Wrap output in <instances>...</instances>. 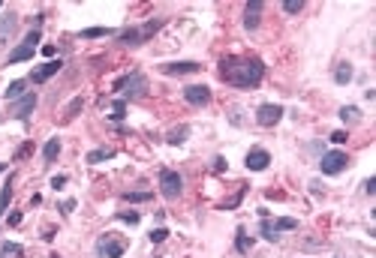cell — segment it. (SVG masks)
I'll return each mask as SVG.
<instances>
[{
	"instance_id": "d6986e66",
	"label": "cell",
	"mask_w": 376,
	"mask_h": 258,
	"mask_svg": "<svg viewBox=\"0 0 376 258\" xmlns=\"http://www.w3.org/2000/svg\"><path fill=\"white\" fill-rule=\"evenodd\" d=\"M115 156V150L112 147H97V150H90L87 153V162L90 165H97V162H106V159H112Z\"/></svg>"
},
{
	"instance_id": "e0dca14e",
	"label": "cell",
	"mask_w": 376,
	"mask_h": 258,
	"mask_svg": "<svg viewBox=\"0 0 376 258\" xmlns=\"http://www.w3.org/2000/svg\"><path fill=\"white\" fill-rule=\"evenodd\" d=\"M58 153H61V138H49L45 147H42V162L52 165V162L58 159Z\"/></svg>"
},
{
	"instance_id": "e575fe53",
	"label": "cell",
	"mask_w": 376,
	"mask_h": 258,
	"mask_svg": "<svg viewBox=\"0 0 376 258\" xmlns=\"http://www.w3.org/2000/svg\"><path fill=\"white\" fill-rule=\"evenodd\" d=\"M331 141H334V144H343V141H346V132H343V129L331 132Z\"/></svg>"
},
{
	"instance_id": "9c48e42d",
	"label": "cell",
	"mask_w": 376,
	"mask_h": 258,
	"mask_svg": "<svg viewBox=\"0 0 376 258\" xmlns=\"http://www.w3.org/2000/svg\"><path fill=\"white\" fill-rule=\"evenodd\" d=\"M202 66L196 63V60H178V63H163L160 66V72L163 75H196Z\"/></svg>"
},
{
	"instance_id": "60d3db41",
	"label": "cell",
	"mask_w": 376,
	"mask_h": 258,
	"mask_svg": "<svg viewBox=\"0 0 376 258\" xmlns=\"http://www.w3.org/2000/svg\"><path fill=\"white\" fill-rule=\"evenodd\" d=\"M49 258H61V255H49Z\"/></svg>"
},
{
	"instance_id": "d4e9b609",
	"label": "cell",
	"mask_w": 376,
	"mask_h": 258,
	"mask_svg": "<svg viewBox=\"0 0 376 258\" xmlns=\"http://www.w3.org/2000/svg\"><path fill=\"white\" fill-rule=\"evenodd\" d=\"M358 114H361V111H358L355 105H343V108H340V117H343V123H355V120H358Z\"/></svg>"
},
{
	"instance_id": "5b68a950",
	"label": "cell",
	"mask_w": 376,
	"mask_h": 258,
	"mask_svg": "<svg viewBox=\"0 0 376 258\" xmlns=\"http://www.w3.org/2000/svg\"><path fill=\"white\" fill-rule=\"evenodd\" d=\"M346 165H349V156H346L343 150H328V153H322V159H319L322 174H340V171H346Z\"/></svg>"
},
{
	"instance_id": "30bf717a",
	"label": "cell",
	"mask_w": 376,
	"mask_h": 258,
	"mask_svg": "<svg viewBox=\"0 0 376 258\" xmlns=\"http://www.w3.org/2000/svg\"><path fill=\"white\" fill-rule=\"evenodd\" d=\"M184 99L190 105H208L211 102V90L205 84H190V87H184Z\"/></svg>"
},
{
	"instance_id": "52a82bcc",
	"label": "cell",
	"mask_w": 376,
	"mask_h": 258,
	"mask_svg": "<svg viewBox=\"0 0 376 258\" xmlns=\"http://www.w3.org/2000/svg\"><path fill=\"white\" fill-rule=\"evenodd\" d=\"M283 120V105H274V102H265L256 108V123L259 126H277Z\"/></svg>"
},
{
	"instance_id": "9a60e30c",
	"label": "cell",
	"mask_w": 376,
	"mask_h": 258,
	"mask_svg": "<svg viewBox=\"0 0 376 258\" xmlns=\"http://www.w3.org/2000/svg\"><path fill=\"white\" fill-rule=\"evenodd\" d=\"M33 54H36V45L21 42L18 48H12V51H9V63H24V60H30Z\"/></svg>"
},
{
	"instance_id": "1f68e13d",
	"label": "cell",
	"mask_w": 376,
	"mask_h": 258,
	"mask_svg": "<svg viewBox=\"0 0 376 258\" xmlns=\"http://www.w3.org/2000/svg\"><path fill=\"white\" fill-rule=\"evenodd\" d=\"M166 237H169V228H163V225H160V228H154V231H151V243H163V240H166Z\"/></svg>"
},
{
	"instance_id": "4dcf8cb0",
	"label": "cell",
	"mask_w": 376,
	"mask_h": 258,
	"mask_svg": "<svg viewBox=\"0 0 376 258\" xmlns=\"http://www.w3.org/2000/svg\"><path fill=\"white\" fill-rule=\"evenodd\" d=\"M235 246H238L241 252H247V249L253 246V240L247 237V234H244V231H238V237H235Z\"/></svg>"
},
{
	"instance_id": "7a4b0ae2",
	"label": "cell",
	"mask_w": 376,
	"mask_h": 258,
	"mask_svg": "<svg viewBox=\"0 0 376 258\" xmlns=\"http://www.w3.org/2000/svg\"><path fill=\"white\" fill-rule=\"evenodd\" d=\"M115 90H118L124 99H138V96L148 93V78H145V72H129V75H124V78L115 81Z\"/></svg>"
},
{
	"instance_id": "277c9868",
	"label": "cell",
	"mask_w": 376,
	"mask_h": 258,
	"mask_svg": "<svg viewBox=\"0 0 376 258\" xmlns=\"http://www.w3.org/2000/svg\"><path fill=\"white\" fill-rule=\"evenodd\" d=\"M160 192L166 195L169 201H175L178 195L184 192V177L178 171H172V168H163L160 171Z\"/></svg>"
},
{
	"instance_id": "603a6c76",
	"label": "cell",
	"mask_w": 376,
	"mask_h": 258,
	"mask_svg": "<svg viewBox=\"0 0 376 258\" xmlns=\"http://www.w3.org/2000/svg\"><path fill=\"white\" fill-rule=\"evenodd\" d=\"M160 27H163V18H151V21H148V24H142L138 30H142V36H145V42H148V39H151Z\"/></svg>"
},
{
	"instance_id": "44dd1931",
	"label": "cell",
	"mask_w": 376,
	"mask_h": 258,
	"mask_svg": "<svg viewBox=\"0 0 376 258\" xmlns=\"http://www.w3.org/2000/svg\"><path fill=\"white\" fill-rule=\"evenodd\" d=\"M24 84H27V81H21V78H18V81H12V84L6 87V93H3V96H6L9 102H15V99H21V96H24Z\"/></svg>"
},
{
	"instance_id": "d6a6232c",
	"label": "cell",
	"mask_w": 376,
	"mask_h": 258,
	"mask_svg": "<svg viewBox=\"0 0 376 258\" xmlns=\"http://www.w3.org/2000/svg\"><path fill=\"white\" fill-rule=\"evenodd\" d=\"M118 219H121V222H129V225H135L142 216H138V213H118Z\"/></svg>"
},
{
	"instance_id": "ab89813d",
	"label": "cell",
	"mask_w": 376,
	"mask_h": 258,
	"mask_svg": "<svg viewBox=\"0 0 376 258\" xmlns=\"http://www.w3.org/2000/svg\"><path fill=\"white\" fill-rule=\"evenodd\" d=\"M0 171H6V165H3V162H0Z\"/></svg>"
},
{
	"instance_id": "ac0fdd59",
	"label": "cell",
	"mask_w": 376,
	"mask_h": 258,
	"mask_svg": "<svg viewBox=\"0 0 376 258\" xmlns=\"http://www.w3.org/2000/svg\"><path fill=\"white\" fill-rule=\"evenodd\" d=\"M12 180H15V177L9 174V180L0 186V216L6 213V207H9V201H12Z\"/></svg>"
},
{
	"instance_id": "836d02e7",
	"label": "cell",
	"mask_w": 376,
	"mask_h": 258,
	"mask_svg": "<svg viewBox=\"0 0 376 258\" xmlns=\"http://www.w3.org/2000/svg\"><path fill=\"white\" fill-rule=\"evenodd\" d=\"M66 186V174H58V177H52V189H63Z\"/></svg>"
},
{
	"instance_id": "4fadbf2b",
	"label": "cell",
	"mask_w": 376,
	"mask_h": 258,
	"mask_svg": "<svg viewBox=\"0 0 376 258\" xmlns=\"http://www.w3.org/2000/svg\"><path fill=\"white\" fill-rule=\"evenodd\" d=\"M15 30H18V15H15V12H6V15L0 18V45L12 42Z\"/></svg>"
},
{
	"instance_id": "6da1fadb",
	"label": "cell",
	"mask_w": 376,
	"mask_h": 258,
	"mask_svg": "<svg viewBox=\"0 0 376 258\" xmlns=\"http://www.w3.org/2000/svg\"><path fill=\"white\" fill-rule=\"evenodd\" d=\"M220 78L232 87H241V90H250L256 87L262 78H265V63L259 57H223L220 60Z\"/></svg>"
},
{
	"instance_id": "4316f807",
	"label": "cell",
	"mask_w": 376,
	"mask_h": 258,
	"mask_svg": "<svg viewBox=\"0 0 376 258\" xmlns=\"http://www.w3.org/2000/svg\"><path fill=\"white\" fill-rule=\"evenodd\" d=\"M81 105H84V99H81V96H75V99H72V102L66 105V111H63V117H66V120H69V117H75V114L81 111Z\"/></svg>"
},
{
	"instance_id": "5bb4252c",
	"label": "cell",
	"mask_w": 376,
	"mask_h": 258,
	"mask_svg": "<svg viewBox=\"0 0 376 258\" xmlns=\"http://www.w3.org/2000/svg\"><path fill=\"white\" fill-rule=\"evenodd\" d=\"M262 0H250L247 6H244V27L247 30H256L259 27V18H262Z\"/></svg>"
},
{
	"instance_id": "f1b7e54d",
	"label": "cell",
	"mask_w": 376,
	"mask_h": 258,
	"mask_svg": "<svg viewBox=\"0 0 376 258\" xmlns=\"http://www.w3.org/2000/svg\"><path fill=\"white\" fill-rule=\"evenodd\" d=\"M124 114H126V105H124V99H118V102L112 105V114H109V117H112V120H124Z\"/></svg>"
},
{
	"instance_id": "d590c367",
	"label": "cell",
	"mask_w": 376,
	"mask_h": 258,
	"mask_svg": "<svg viewBox=\"0 0 376 258\" xmlns=\"http://www.w3.org/2000/svg\"><path fill=\"white\" fill-rule=\"evenodd\" d=\"M214 171H226V159H223V156L214 159Z\"/></svg>"
},
{
	"instance_id": "8992f818",
	"label": "cell",
	"mask_w": 376,
	"mask_h": 258,
	"mask_svg": "<svg viewBox=\"0 0 376 258\" xmlns=\"http://www.w3.org/2000/svg\"><path fill=\"white\" fill-rule=\"evenodd\" d=\"M124 252H126L124 240H115V237H109V234H103V237L97 240V255L100 258H124Z\"/></svg>"
},
{
	"instance_id": "cb8c5ba5",
	"label": "cell",
	"mask_w": 376,
	"mask_h": 258,
	"mask_svg": "<svg viewBox=\"0 0 376 258\" xmlns=\"http://www.w3.org/2000/svg\"><path fill=\"white\" fill-rule=\"evenodd\" d=\"M78 36H81V39H100V36H112V30H109V27H87V30H81Z\"/></svg>"
},
{
	"instance_id": "8fae6325",
	"label": "cell",
	"mask_w": 376,
	"mask_h": 258,
	"mask_svg": "<svg viewBox=\"0 0 376 258\" xmlns=\"http://www.w3.org/2000/svg\"><path fill=\"white\" fill-rule=\"evenodd\" d=\"M250 171H265L268 165H271V153L268 150H262V147H253L250 153H247V162H244Z\"/></svg>"
},
{
	"instance_id": "484cf974",
	"label": "cell",
	"mask_w": 376,
	"mask_h": 258,
	"mask_svg": "<svg viewBox=\"0 0 376 258\" xmlns=\"http://www.w3.org/2000/svg\"><path fill=\"white\" fill-rule=\"evenodd\" d=\"M0 255H3V258H6V255H15V258H21V255H24V249H21L18 243H9V240H6V243L0 246Z\"/></svg>"
},
{
	"instance_id": "83f0119b",
	"label": "cell",
	"mask_w": 376,
	"mask_h": 258,
	"mask_svg": "<svg viewBox=\"0 0 376 258\" xmlns=\"http://www.w3.org/2000/svg\"><path fill=\"white\" fill-rule=\"evenodd\" d=\"M121 198H124V201H132V204H142V201H151L154 195L151 192H124Z\"/></svg>"
},
{
	"instance_id": "f35d334b",
	"label": "cell",
	"mask_w": 376,
	"mask_h": 258,
	"mask_svg": "<svg viewBox=\"0 0 376 258\" xmlns=\"http://www.w3.org/2000/svg\"><path fill=\"white\" fill-rule=\"evenodd\" d=\"M18 222H21V213H18V210H15V213H9V225H18Z\"/></svg>"
},
{
	"instance_id": "ffe728a7",
	"label": "cell",
	"mask_w": 376,
	"mask_h": 258,
	"mask_svg": "<svg viewBox=\"0 0 376 258\" xmlns=\"http://www.w3.org/2000/svg\"><path fill=\"white\" fill-rule=\"evenodd\" d=\"M334 81H337V84H349V81H352V63H337Z\"/></svg>"
},
{
	"instance_id": "2e32d148",
	"label": "cell",
	"mask_w": 376,
	"mask_h": 258,
	"mask_svg": "<svg viewBox=\"0 0 376 258\" xmlns=\"http://www.w3.org/2000/svg\"><path fill=\"white\" fill-rule=\"evenodd\" d=\"M118 42H121V45H129V48H135V45H142V42H145V36H142V30H138V27H126V30H121V33H118Z\"/></svg>"
},
{
	"instance_id": "3957f363",
	"label": "cell",
	"mask_w": 376,
	"mask_h": 258,
	"mask_svg": "<svg viewBox=\"0 0 376 258\" xmlns=\"http://www.w3.org/2000/svg\"><path fill=\"white\" fill-rule=\"evenodd\" d=\"M298 228V219H292V216H280V219H262V225H259V231H262V237L265 240H280V231H295Z\"/></svg>"
},
{
	"instance_id": "f546056e",
	"label": "cell",
	"mask_w": 376,
	"mask_h": 258,
	"mask_svg": "<svg viewBox=\"0 0 376 258\" xmlns=\"http://www.w3.org/2000/svg\"><path fill=\"white\" fill-rule=\"evenodd\" d=\"M283 9H286L289 15H298V12L304 9V0H286V3H283Z\"/></svg>"
},
{
	"instance_id": "74e56055",
	"label": "cell",
	"mask_w": 376,
	"mask_h": 258,
	"mask_svg": "<svg viewBox=\"0 0 376 258\" xmlns=\"http://www.w3.org/2000/svg\"><path fill=\"white\" fill-rule=\"evenodd\" d=\"M72 207H75V201H72V198H66V201H63V204H61V210H63V213H69Z\"/></svg>"
},
{
	"instance_id": "8d00e7d4",
	"label": "cell",
	"mask_w": 376,
	"mask_h": 258,
	"mask_svg": "<svg viewBox=\"0 0 376 258\" xmlns=\"http://www.w3.org/2000/svg\"><path fill=\"white\" fill-rule=\"evenodd\" d=\"M364 192H367V195H373V192H376V180H373V177H370V180L364 183Z\"/></svg>"
},
{
	"instance_id": "ba28073f",
	"label": "cell",
	"mask_w": 376,
	"mask_h": 258,
	"mask_svg": "<svg viewBox=\"0 0 376 258\" xmlns=\"http://www.w3.org/2000/svg\"><path fill=\"white\" fill-rule=\"evenodd\" d=\"M33 108H36V93H24L21 99H15V102H12V111H9V114H12L15 120L27 123V120H30V111H33Z\"/></svg>"
},
{
	"instance_id": "7402d4cb",
	"label": "cell",
	"mask_w": 376,
	"mask_h": 258,
	"mask_svg": "<svg viewBox=\"0 0 376 258\" xmlns=\"http://www.w3.org/2000/svg\"><path fill=\"white\" fill-rule=\"evenodd\" d=\"M187 135H190V126H175L169 135H166V141H169V144H184Z\"/></svg>"
},
{
	"instance_id": "7c38bea8",
	"label": "cell",
	"mask_w": 376,
	"mask_h": 258,
	"mask_svg": "<svg viewBox=\"0 0 376 258\" xmlns=\"http://www.w3.org/2000/svg\"><path fill=\"white\" fill-rule=\"evenodd\" d=\"M61 66H63V60H49V63L36 66V69L30 72V81H33V84H42V81H49L52 75H58V72H61Z\"/></svg>"
}]
</instances>
